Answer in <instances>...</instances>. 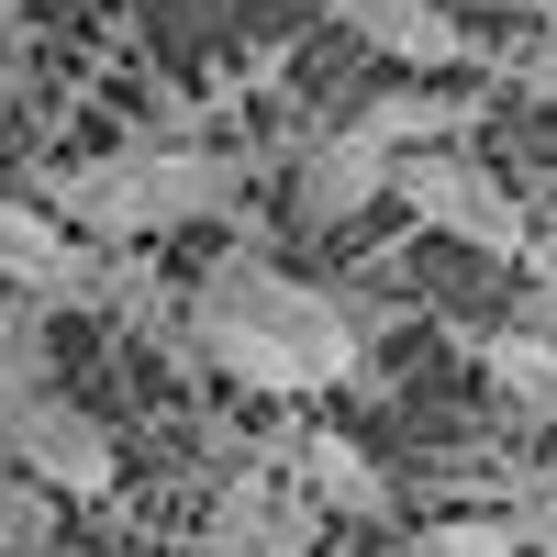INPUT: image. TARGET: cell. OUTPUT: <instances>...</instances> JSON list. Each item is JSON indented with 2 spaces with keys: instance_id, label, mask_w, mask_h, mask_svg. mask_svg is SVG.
I'll use <instances>...</instances> for the list:
<instances>
[{
  "instance_id": "obj_8",
  "label": "cell",
  "mask_w": 557,
  "mask_h": 557,
  "mask_svg": "<svg viewBox=\"0 0 557 557\" xmlns=\"http://www.w3.org/2000/svg\"><path fill=\"white\" fill-rule=\"evenodd\" d=\"M391 146H368V134L346 123V134H323V146L301 157V223H357L368 201H391Z\"/></svg>"
},
{
  "instance_id": "obj_15",
  "label": "cell",
  "mask_w": 557,
  "mask_h": 557,
  "mask_svg": "<svg viewBox=\"0 0 557 557\" xmlns=\"http://www.w3.org/2000/svg\"><path fill=\"white\" fill-rule=\"evenodd\" d=\"M524 78H535V101L557 112V12H535V34H524V57H513Z\"/></svg>"
},
{
  "instance_id": "obj_14",
  "label": "cell",
  "mask_w": 557,
  "mask_h": 557,
  "mask_svg": "<svg viewBox=\"0 0 557 557\" xmlns=\"http://www.w3.org/2000/svg\"><path fill=\"white\" fill-rule=\"evenodd\" d=\"M57 546V513H45V491L23 469H0V557H45Z\"/></svg>"
},
{
  "instance_id": "obj_10",
  "label": "cell",
  "mask_w": 557,
  "mask_h": 557,
  "mask_svg": "<svg viewBox=\"0 0 557 557\" xmlns=\"http://www.w3.org/2000/svg\"><path fill=\"white\" fill-rule=\"evenodd\" d=\"M480 368L491 391L524 412V424H557V335L546 323H502V335H480Z\"/></svg>"
},
{
  "instance_id": "obj_11",
  "label": "cell",
  "mask_w": 557,
  "mask_h": 557,
  "mask_svg": "<svg viewBox=\"0 0 557 557\" xmlns=\"http://www.w3.org/2000/svg\"><path fill=\"white\" fill-rule=\"evenodd\" d=\"M290 469H301V502H312V513H380V502H391V480L368 469L357 435H301Z\"/></svg>"
},
{
  "instance_id": "obj_17",
  "label": "cell",
  "mask_w": 557,
  "mask_h": 557,
  "mask_svg": "<svg viewBox=\"0 0 557 557\" xmlns=\"http://www.w3.org/2000/svg\"><path fill=\"white\" fill-rule=\"evenodd\" d=\"M524 535H535V546H546V557H557V480H546V491H535V524H524Z\"/></svg>"
},
{
  "instance_id": "obj_5",
  "label": "cell",
  "mask_w": 557,
  "mask_h": 557,
  "mask_svg": "<svg viewBox=\"0 0 557 557\" xmlns=\"http://www.w3.org/2000/svg\"><path fill=\"white\" fill-rule=\"evenodd\" d=\"M0 457H12L34 491H67V502H101V491L123 480L112 424H101V412H78L67 391H57V401H34V412H12V424H0Z\"/></svg>"
},
{
  "instance_id": "obj_9",
  "label": "cell",
  "mask_w": 557,
  "mask_h": 557,
  "mask_svg": "<svg viewBox=\"0 0 557 557\" xmlns=\"http://www.w3.org/2000/svg\"><path fill=\"white\" fill-rule=\"evenodd\" d=\"M357 134H368V146H391V157L469 146V134H480V89H391V101L357 112Z\"/></svg>"
},
{
  "instance_id": "obj_18",
  "label": "cell",
  "mask_w": 557,
  "mask_h": 557,
  "mask_svg": "<svg viewBox=\"0 0 557 557\" xmlns=\"http://www.w3.org/2000/svg\"><path fill=\"white\" fill-rule=\"evenodd\" d=\"M12 34H23V0H0V45H12Z\"/></svg>"
},
{
  "instance_id": "obj_4",
  "label": "cell",
  "mask_w": 557,
  "mask_h": 557,
  "mask_svg": "<svg viewBox=\"0 0 557 557\" xmlns=\"http://www.w3.org/2000/svg\"><path fill=\"white\" fill-rule=\"evenodd\" d=\"M0 290H12V301H45V312H101V301H112V257L89 246L67 212L0 190Z\"/></svg>"
},
{
  "instance_id": "obj_13",
  "label": "cell",
  "mask_w": 557,
  "mask_h": 557,
  "mask_svg": "<svg viewBox=\"0 0 557 557\" xmlns=\"http://www.w3.org/2000/svg\"><path fill=\"white\" fill-rule=\"evenodd\" d=\"M513 546H524V524H502V513H446V524L391 535L380 557H513Z\"/></svg>"
},
{
  "instance_id": "obj_1",
  "label": "cell",
  "mask_w": 557,
  "mask_h": 557,
  "mask_svg": "<svg viewBox=\"0 0 557 557\" xmlns=\"http://www.w3.org/2000/svg\"><path fill=\"white\" fill-rule=\"evenodd\" d=\"M190 346L223 368V380L268 391V401H312V391L357 380L368 323L335 290H312V278L268 268V257H223V268H201V290H190Z\"/></svg>"
},
{
  "instance_id": "obj_7",
  "label": "cell",
  "mask_w": 557,
  "mask_h": 557,
  "mask_svg": "<svg viewBox=\"0 0 557 557\" xmlns=\"http://www.w3.org/2000/svg\"><path fill=\"white\" fill-rule=\"evenodd\" d=\"M335 12H346V34L368 45V57L424 67V78H446V67H469V57H480L469 23H457L446 0H335Z\"/></svg>"
},
{
  "instance_id": "obj_12",
  "label": "cell",
  "mask_w": 557,
  "mask_h": 557,
  "mask_svg": "<svg viewBox=\"0 0 557 557\" xmlns=\"http://www.w3.org/2000/svg\"><path fill=\"white\" fill-rule=\"evenodd\" d=\"M45 301H0V424L34 401H57V357H45Z\"/></svg>"
},
{
  "instance_id": "obj_6",
  "label": "cell",
  "mask_w": 557,
  "mask_h": 557,
  "mask_svg": "<svg viewBox=\"0 0 557 557\" xmlns=\"http://www.w3.org/2000/svg\"><path fill=\"white\" fill-rule=\"evenodd\" d=\"M312 524H323V513H312L278 469H223L212 513H201V557H301Z\"/></svg>"
},
{
  "instance_id": "obj_16",
  "label": "cell",
  "mask_w": 557,
  "mask_h": 557,
  "mask_svg": "<svg viewBox=\"0 0 557 557\" xmlns=\"http://www.w3.org/2000/svg\"><path fill=\"white\" fill-rule=\"evenodd\" d=\"M524 268H535V323L557 335V223H546V235L524 246Z\"/></svg>"
},
{
  "instance_id": "obj_2",
  "label": "cell",
  "mask_w": 557,
  "mask_h": 557,
  "mask_svg": "<svg viewBox=\"0 0 557 557\" xmlns=\"http://www.w3.org/2000/svg\"><path fill=\"white\" fill-rule=\"evenodd\" d=\"M235 157L212 146H112V157H78L45 178V212H67L89 246H123V235H178V223H212L235 201Z\"/></svg>"
},
{
  "instance_id": "obj_3",
  "label": "cell",
  "mask_w": 557,
  "mask_h": 557,
  "mask_svg": "<svg viewBox=\"0 0 557 557\" xmlns=\"http://www.w3.org/2000/svg\"><path fill=\"white\" fill-rule=\"evenodd\" d=\"M391 201H401V212H424L435 235L480 246V257H524V246H535L524 201L502 190V178H491L469 146H424V157H401V168H391Z\"/></svg>"
},
{
  "instance_id": "obj_19",
  "label": "cell",
  "mask_w": 557,
  "mask_h": 557,
  "mask_svg": "<svg viewBox=\"0 0 557 557\" xmlns=\"http://www.w3.org/2000/svg\"><path fill=\"white\" fill-rule=\"evenodd\" d=\"M535 12H557V0H535Z\"/></svg>"
}]
</instances>
